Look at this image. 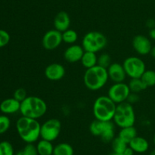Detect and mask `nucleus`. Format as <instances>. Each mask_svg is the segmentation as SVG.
<instances>
[{
    "label": "nucleus",
    "instance_id": "5701e85b",
    "mask_svg": "<svg viewBox=\"0 0 155 155\" xmlns=\"http://www.w3.org/2000/svg\"><path fill=\"white\" fill-rule=\"evenodd\" d=\"M128 85L130 91L136 94H139L148 88L141 78H131Z\"/></svg>",
    "mask_w": 155,
    "mask_h": 155
},
{
    "label": "nucleus",
    "instance_id": "ea45409f",
    "mask_svg": "<svg viewBox=\"0 0 155 155\" xmlns=\"http://www.w3.org/2000/svg\"><path fill=\"white\" fill-rule=\"evenodd\" d=\"M153 142H154V145H155V133H154V137H153Z\"/></svg>",
    "mask_w": 155,
    "mask_h": 155
},
{
    "label": "nucleus",
    "instance_id": "20e7f679",
    "mask_svg": "<svg viewBox=\"0 0 155 155\" xmlns=\"http://www.w3.org/2000/svg\"><path fill=\"white\" fill-rule=\"evenodd\" d=\"M116 109L117 104L108 96H100L94 101L92 112L95 119L112 121Z\"/></svg>",
    "mask_w": 155,
    "mask_h": 155
},
{
    "label": "nucleus",
    "instance_id": "e433bc0d",
    "mask_svg": "<svg viewBox=\"0 0 155 155\" xmlns=\"http://www.w3.org/2000/svg\"><path fill=\"white\" fill-rule=\"evenodd\" d=\"M150 55H151V56H152L154 59H155V45L153 46L152 48H151V53H150Z\"/></svg>",
    "mask_w": 155,
    "mask_h": 155
},
{
    "label": "nucleus",
    "instance_id": "1a4fd4ad",
    "mask_svg": "<svg viewBox=\"0 0 155 155\" xmlns=\"http://www.w3.org/2000/svg\"><path fill=\"white\" fill-rule=\"evenodd\" d=\"M131 93L129 85L124 82L114 83L110 87L107 91V96L116 104L127 101L129 95Z\"/></svg>",
    "mask_w": 155,
    "mask_h": 155
},
{
    "label": "nucleus",
    "instance_id": "c9c22d12",
    "mask_svg": "<svg viewBox=\"0 0 155 155\" xmlns=\"http://www.w3.org/2000/svg\"><path fill=\"white\" fill-rule=\"evenodd\" d=\"M149 37L151 38L152 40L155 41V27L153 29H151L149 30Z\"/></svg>",
    "mask_w": 155,
    "mask_h": 155
},
{
    "label": "nucleus",
    "instance_id": "58836bf2",
    "mask_svg": "<svg viewBox=\"0 0 155 155\" xmlns=\"http://www.w3.org/2000/svg\"><path fill=\"white\" fill-rule=\"evenodd\" d=\"M111 155H124V154H123V153H114V152H113Z\"/></svg>",
    "mask_w": 155,
    "mask_h": 155
},
{
    "label": "nucleus",
    "instance_id": "6e6552de",
    "mask_svg": "<svg viewBox=\"0 0 155 155\" xmlns=\"http://www.w3.org/2000/svg\"><path fill=\"white\" fill-rule=\"evenodd\" d=\"M61 122L58 119H49L41 125L40 138L48 141H55L60 135Z\"/></svg>",
    "mask_w": 155,
    "mask_h": 155
},
{
    "label": "nucleus",
    "instance_id": "f704fd0d",
    "mask_svg": "<svg viewBox=\"0 0 155 155\" xmlns=\"http://www.w3.org/2000/svg\"><path fill=\"white\" fill-rule=\"evenodd\" d=\"M134 153H135V152L133 151V149H132L131 147H129V145H128V147H127V149L124 150V153H123V154H124V155H133V154H134Z\"/></svg>",
    "mask_w": 155,
    "mask_h": 155
},
{
    "label": "nucleus",
    "instance_id": "ddd939ff",
    "mask_svg": "<svg viewBox=\"0 0 155 155\" xmlns=\"http://www.w3.org/2000/svg\"><path fill=\"white\" fill-rule=\"evenodd\" d=\"M84 52L85 50L82 45L72 44L65 50L64 53V58L67 62L70 63H75V62H80Z\"/></svg>",
    "mask_w": 155,
    "mask_h": 155
},
{
    "label": "nucleus",
    "instance_id": "7c9ffc66",
    "mask_svg": "<svg viewBox=\"0 0 155 155\" xmlns=\"http://www.w3.org/2000/svg\"><path fill=\"white\" fill-rule=\"evenodd\" d=\"M10 40L11 36L8 32L3 29H0V48L7 46L10 42Z\"/></svg>",
    "mask_w": 155,
    "mask_h": 155
},
{
    "label": "nucleus",
    "instance_id": "473e14b6",
    "mask_svg": "<svg viewBox=\"0 0 155 155\" xmlns=\"http://www.w3.org/2000/svg\"><path fill=\"white\" fill-rule=\"evenodd\" d=\"M139 100V94L131 92L130 94V95H129L128 98H127V102H128L129 103H130V104L133 105V104H134V103H137Z\"/></svg>",
    "mask_w": 155,
    "mask_h": 155
},
{
    "label": "nucleus",
    "instance_id": "2eb2a0df",
    "mask_svg": "<svg viewBox=\"0 0 155 155\" xmlns=\"http://www.w3.org/2000/svg\"><path fill=\"white\" fill-rule=\"evenodd\" d=\"M114 122L112 121H100L95 119L91 122L89 126V131L95 136L101 137L104 132L110 129H114Z\"/></svg>",
    "mask_w": 155,
    "mask_h": 155
},
{
    "label": "nucleus",
    "instance_id": "f3484780",
    "mask_svg": "<svg viewBox=\"0 0 155 155\" xmlns=\"http://www.w3.org/2000/svg\"><path fill=\"white\" fill-rule=\"evenodd\" d=\"M71 26V18L66 12H59L54 18V29L63 33L68 30Z\"/></svg>",
    "mask_w": 155,
    "mask_h": 155
},
{
    "label": "nucleus",
    "instance_id": "39448f33",
    "mask_svg": "<svg viewBox=\"0 0 155 155\" xmlns=\"http://www.w3.org/2000/svg\"><path fill=\"white\" fill-rule=\"evenodd\" d=\"M113 121L120 129L134 126L136 122V113L133 105L127 101L117 104Z\"/></svg>",
    "mask_w": 155,
    "mask_h": 155
},
{
    "label": "nucleus",
    "instance_id": "7ed1b4c3",
    "mask_svg": "<svg viewBox=\"0 0 155 155\" xmlns=\"http://www.w3.org/2000/svg\"><path fill=\"white\" fill-rule=\"evenodd\" d=\"M108 78L107 68H102L98 65L86 69L83 75L84 84L88 89L93 91L104 88Z\"/></svg>",
    "mask_w": 155,
    "mask_h": 155
},
{
    "label": "nucleus",
    "instance_id": "cd10ccee",
    "mask_svg": "<svg viewBox=\"0 0 155 155\" xmlns=\"http://www.w3.org/2000/svg\"><path fill=\"white\" fill-rule=\"evenodd\" d=\"M11 127L10 118L7 115H0V135H3L8 131Z\"/></svg>",
    "mask_w": 155,
    "mask_h": 155
},
{
    "label": "nucleus",
    "instance_id": "4468645a",
    "mask_svg": "<svg viewBox=\"0 0 155 155\" xmlns=\"http://www.w3.org/2000/svg\"><path fill=\"white\" fill-rule=\"evenodd\" d=\"M108 77L114 83H120L124 82L127 78L125 69H124L123 64L114 62L110 64V66L107 68Z\"/></svg>",
    "mask_w": 155,
    "mask_h": 155
},
{
    "label": "nucleus",
    "instance_id": "bb28decb",
    "mask_svg": "<svg viewBox=\"0 0 155 155\" xmlns=\"http://www.w3.org/2000/svg\"><path fill=\"white\" fill-rule=\"evenodd\" d=\"M0 155H15L13 145L8 141L0 142Z\"/></svg>",
    "mask_w": 155,
    "mask_h": 155
},
{
    "label": "nucleus",
    "instance_id": "423d86ee",
    "mask_svg": "<svg viewBox=\"0 0 155 155\" xmlns=\"http://www.w3.org/2000/svg\"><path fill=\"white\" fill-rule=\"evenodd\" d=\"M107 44V37L99 31L88 32L84 35L82 40V46L85 51L95 53L104 50Z\"/></svg>",
    "mask_w": 155,
    "mask_h": 155
},
{
    "label": "nucleus",
    "instance_id": "dca6fc26",
    "mask_svg": "<svg viewBox=\"0 0 155 155\" xmlns=\"http://www.w3.org/2000/svg\"><path fill=\"white\" fill-rule=\"evenodd\" d=\"M20 109H21V102L17 100L14 97L5 99L0 103V111L5 115L16 113L20 112Z\"/></svg>",
    "mask_w": 155,
    "mask_h": 155
},
{
    "label": "nucleus",
    "instance_id": "412c9836",
    "mask_svg": "<svg viewBox=\"0 0 155 155\" xmlns=\"http://www.w3.org/2000/svg\"><path fill=\"white\" fill-rule=\"evenodd\" d=\"M137 130L133 126H129V127L121 128L118 133V137L124 140L125 142L129 144V143L137 136Z\"/></svg>",
    "mask_w": 155,
    "mask_h": 155
},
{
    "label": "nucleus",
    "instance_id": "f8f14e48",
    "mask_svg": "<svg viewBox=\"0 0 155 155\" xmlns=\"http://www.w3.org/2000/svg\"><path fill=\"white\" fill-rule=\"evenodd\" d=\"M45 78L51 81H58L64 77L65 68L60 63H51L45 68L44 71Z\"/></svg>",
    "mask_w": 155,
    "mask_h": 155
},
{
    "label": "nucleus",
    "instance_id": "a211bd4d",
    "mask_svg": "<svg viewBox=\"0 0 155 155\" xmlns=\"http://www.w3.org/2000/svg\"><path fill=\"white\" fill-rule=\"evenodd\" d=\"M128 145L133 149L135 153H145L149 149V142L148 140L143 137L138 136V135L129 143Z\"/></svg>",
    "mask_w": 155,
    "mask_h": 155
},
{
    "label": "nucleus",
    "instance_id": "6ab92c4d",
    "mask_svg": "<svg viewBox=\"0 0 155 155\" xmlns=\"http://www.w3.org/2000/svg\"><path fill=\"white\" fill-rule=\"evenodd\" d=\"M38 155H53L54 146L51 141L41 138L36 145Z\"/></svg>",
    "mask_w": 155,
    "mask_h": 155
},
{
    "label": "nucleus",
    "instance_id": "2f4dec72",
    "mask_svg": "<svg viewBox=\"0 0 155 155\" xmlns=\"http://www.w3.org/2000/svg\"><path fill=\"white\" fill-rule=\"evenodd\" d=\"M13 97L21 103V102L24 101V100L27 97V91H25V89H24V88H18V89L15 90V91L14 92Z\"/></svg>",
    "mask_w": 155,
    "mask_h": 155
},
{
    "label": "nucleus",
    "instance_id": "a19ab883",
    "mask_svg": "<svg viewBox=\"0 0 155 155\" xmlns=\"http://www.w3.org/2000/svg\"><path fill=\"white\" fill-rule=\"evenodd\" d=\"M154 112H155V106H154Z\"/></svg>",
    "mask_w": 155,
    "mask_h": 155
},
{
    "label": "nucleus",
    "instance_id": "b1692460",
    "mask_svg": "<svg viewBox=\"0 0 155 155\" xmlns=\"http://www.w3.org/2000/svg\"><path fill=\"white\" fill-rule=\"evenodd\" d=\"M128 147V144L121 139L120 137H115L111 141V147L113 152L117 153H124V150Z\"/></svg>",
    "mask_w": 155,
    "mask_h": 155
},
{
    "label": "nucleus",
    "instance_id": "0eeeda50",
    "mask_svg": "<svg viewBox=\"0 0 155 155\" xmlns=\"http://www.w3.org/2000/svg\"><path fill=\"white\" fill-rule=\"evenodd\" d=\"M126 74L130 78H140L146 71L145 62L137 56H130L123 63Z\"/></svg>",
    "mask_w": 155,
    "mask_h": 155
},
{
    "label": "nucleus",
    "instance_id": "9d476101",
    "mask_svg": "<svg viewBox=\"0 0 155 155\" xmlns=\"http://www.w3.org/2000/svg\"><path fill=\"white\" fill-rule=\"evenodd\" d=\"M63 42L62 40V33L55 30H49L45 32L42 39V46L47 50H54L59 47V46Z\"/></svg>",
    "mask_w": 155,
    "mask_h": 155
},
{
    "label": "nucleus",
    "instance_id": "4be33fe9",
    "mask_svg": "<svg viewBox=\"0 0 155 155\" xmlns=\"http://www.w3.org/2000/svg\"><path fill=\"white\" fill-rule=\"evenodd\" d=\"M74 150L72 146L66 142L59 143L54 147L53 155H74Z\"/></svg>",
    "mask_w": 155,
    "mask_h": 155
},
{
    "label": "nucleus",
    "instance_id": "72a5a7b5",
    "mask_svg": "<svg viewBox=\"0 0 155 155\" xmlns=\"http://www.w3.org/2000/svg\"><path fill=\"white\" fill-rule=\"evenodd\" d=\"M146 26L150 29V30H151V29L154 28L155 27V20H154V19L148 20L146 22Z\"/></svg>",
    "mask_w": 155,
    "mask_h": 155
},
{
    "label": "nucleus",
    "instance_id": "aec40b11",
    "mask_svg": "<svg viewBox=\"0 0 155 155\" xmlns=\"http://www.w3.org/2000/svg\"><path fill=\"white\" fill-rule=\"evenodd\" d=\"M82 65L86 69L92 68V67L97 65L98 63V56L96 53H92V52L85 51L83 53V56L80 60Z\"/></svg>",
    "mask_w": 155,
    "mask_h": 155
},
{
    "label": "nucleus",
    "instance_id": "9b49d317",
    "mask_svg": "<svg viewBox=\"0 0 155 155\" xmlns=\"http://www.w3.org/2000/svg\"><path fill=\"white\" fill-rule=\"evenodd\" d=\"M133 46L135 51L141 56H146L150 54L152 44L151 40L144 35H136L133 40Z\"/></svg>",
    "mask_w": 155,
    "mask_h": 155
},
{
    "label": "nucleus",
    "instance_id": "c85d7f7f",
    "mask_svg": "<svg viewBox=\"0 0 155 155\" xmlns=\"http://www.w3.org/2000/svg\"><path fill=\"white\" fill-rule=\"evenodd\" d=\"M15 155H38V152L35 144H27L24 148L19 150Z\"/></svg>",
    "mask_w": 155,
    "mask_h": 155
},
{
    "label": "nucleus",
    "instance_id": "393cba45",
    "mask_svg": "<svg viewBox=\"0 0 155 155\" xmlns=\"http://www.w3.org/2000/svg\"><path fill=\"white\" fill-rule=\"evenodd\" d=\"M62 40L63 42L68 44H74L78 40V34L77 31L73 29H68L62 33Z\"/></svg>",
    "mask_w": 155,
    "mask_h": 155
},
{
    "label": "nucleus",
    "instance_id": "4c0bfd02",
    "mask_svg": "<svg viewBox=\"0 0 155 155\" xmlns=\"http://www.w3.org/2000/svg\"><path fill=\"white\" fill-rule=\"evenodd\" d=\"M149 155H155V148L153 149V150L150 152Z\"/></svg>",
    "mask_w": 155,
    "mask_h": 155
},
{
    "label": "nucleus",
    "instance_id": "f257e3e1",
    "mask_svg": "<svg viewBox=\"0 0 155 155\" xmlns=\"http://www.w3.org/2000/svg\"><path fill=\"white\" fill-rule=\"evenodd\" d=\"M16 129L21 140L27 144H34L40 138L41 124L38 119L21 115L16 122Z\"/></svg>",
    "mask_w": 155,
    "mask_h": 155
},
{
    "label": "nucleus",
    "instance_id": "f03ea898",
    "mask_svg": "<svg viewBox=\"0 0 155 155\" xmlns=\"http://www.w3.org/2000/svg\"><path fill=\"white\" fill-rule=\"evenodd\" d=\"M48 106L45 100L36 96H27L21 103V112L22 116L39 119L47 112Z\"/></svg>",
    "mask_w": 155,
    "mask_h": 155
},
{
    "label": "nucleus",
    "instance_id": "a878e982",
    "mask_svg": "<svg viewBox=\"0 0 155 155\" xmlns=\"http://www.w3.org/2000/svg\"><path fill=\"white\" fill-rule=\"evenodd\" d=\"M145 83L147 88L155 86V71L154 70H146L142 77L140 78Z\"/></svg>",
    "mask_w": 155,
    "mask_h": 155
},
{
    "label": "nucleus",
    "instance_id": "c756f323",
    "mask_svg": "<svg viewBox=\"0 0 155 155\" xmlns=\"http://www.w3.org/2000/svg\"><path fill=\"white\" fill-rule=\"evenodd\" d=\"M111 64V59L110 56L107 53H102L98 57V63L97 65L102 68H107Z\"/></svg>",
    "mask_w": 155,
    "mask_h": 155
}]
</instances>
